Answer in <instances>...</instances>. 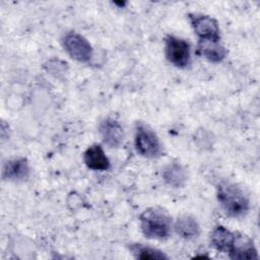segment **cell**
Returning <instances> with one entry per match:
<instances>
[{"label": "cell", "instance_id": "52a82bcc", "mask_svg": "<svg viewBox=\"0 0 260 260\" xmlns=\"http://www.w3.org/2000/svg\"><path fill=\"white\" fill-rule=\"evenodd\" d=\"M99 131L103 141L110 147H119L124 141L123 127L115 119H104L100 123Z\"/></svg>", "mask_w": 260, "mask_h": 260}, {"label": "cell", "instance_id": "5b68a950", "mask_svg": "<svg viewBox=\"0 0 260 260\" xmlns=\"http://www.w3.org/2000/svg\"><path fill=\"white\" fill-rule=\"evenodd\" d=\"M63 48L74 60L82 63L88 62L92 57V47L81 35L71 31L64 36L62 40Z\"/></svg>", "mask_w": 260, "mask_h": 260}, {"label": "cell", "instance_id": "8fae6325", "mask_svg": "<svg viewBox=\"0 0 260 260\" xmlns=\"http://www.w3.org/2000/svg\"><path fill=\"white\" fill-rule=\"evenodd\" d=\"M29 172V166L25 158H14L3 165L2 178L8 181L19 182L26 180Z\"/></svg>", "mask_w": 260, "mask_h": 260}, {"label": "cell", "instance_id": "9a60e30c", "mask_svg": "<svg viewBox=\"0 0 260 260\" xmlns=\"http://www.w3.org/2000/svg\"><path fill=\"white\" fill-rule=\"evenodd\" d=\"M129 249L133 256L137 259L142 260H154V259H168L169 257L155 248L147 247L141 244H132L129 246Z\"/></svg>", "mask_w": 260, "mask_h": 260}, {"label": "cell", "instance_id": "5bb4252c", "mask_svg": "<svg viewBox=\"0 0 260 260\" xmlns=\"http://www.w3.org/2000/svg\"><path fill=\"white\" fill-rule=\"evenodd\" d=\"M162 178L165 182L174 187H183L187 181V171L179 162H171L162 170Z\"/></svg>", "mask_w": 260, "mask_h": 260}, {"label": "cell", "instance_id": "8992f818", "mask_svg": "<svg viewBox=\"0 0 260 260\" xmlns=\"http://www.w3.org/2000/svg\"><path fill=\"white\" fill-rule=\"evenodd\" d=\"M189 20L194 32L199 40L220 41L218 22L206 14H189Z\"/></svg>", "mask_w": 260, "mask_h": 260}, {"label": "cell", "instance_id": "7c38bea8", "mask_svg": "<svg viewBox=\"0 0 260 260\" xmlns=\"http://www.w3.org/2000/svg\"><path fill=\"white\" fill-rule=\"evenodd\" d=\"M236 234L222 225L216 226L210 234L211 246L222 253H229L234 245Z\"/></svg>", "mask_w": 260, "mask_h": 260}, {"label": "cell", "instance_id": "6da1fadb", "mask_svg": "<svg viewBox=\"0 0 260 260\" xmlns=\"http://www.w3.org/2000/svg\"><path fill=\"white\" fill-rule=\"evenodd\" d=\"M216 197L223 211L231 217L244 216L250 208L248 196L235 183L220 182L217 185Z\"/></svg>", "mask_w": 260, "mask_h": 260}, {"label": "cell", "instance_id": "30bf717a", "mask_svg": "<svg viewBox=\"0 0 260 260\" xmlns=\"http://www.w3.org/2000/svg\"><path fill=\"white\" fill-rule=\"evenodd\" d=\"M197 53L212 63L221 62L228 55L225 47L215 40H199Z\"/></svg>", "mask_w": 260, "mask_h": 260}, {"label": "cell", "instance_id": "7a4b0ae2", "mask_svg": "<svg viewBox=\"0 0 260 260\" xmlns=\"http://www.w3.org/2000/svg\"><path fill=\"white\" fill-rule=\"evenodd\" d=\"M172 224V217L169 212L158 206L149 207L140 215L141 231L148 239L164 240L169 238Z\"/></svg>", "mask_w": 260, "mask_h": 260}, {"label": "cell", "instance_id": "ba28073f", "mask_svg": "<svg viewBox=\"0 0 260 260\" xmlns=\"http://www.w3.org/2000/svg\"><path fill=\"white\" fill-rule=\"evenodd\" d=\"M229 256L235 260H254L259 258L253 241L245 235H236Z\"/></svg>", "mask_w": 260, "mask_h": 260}, {"label": "cell", "instance_id": "4fadbf2b", "mask_svg": "<svg viewBox=\"0 0 260 260\" xmlns=\"http://www.w3.org/2000/svg\"><path fill=\"white\" fill-rule=\"evenodd\" d=\"M175 231L181 238L185 240H193L199 236L200 226L193 216L184 214L176 220Z\"/></svg>", "mask_w": 260, "mask_h": 260}, {"label": "cell", "instance_id": "9c48e42d", "mask_svg": "<svg viewBox=\"0 0 260 260\" xmlns=\"http://www.w3.org/2000/svg\"><path fill=\"white\" fill-rule=\"evenodd\" d=\"M83 161L92 171H107L111 167V162L100 144H92L87 147L83 153Z\"/></svg>", "mask_w": 260, "mask_h": 260}, {"label": "cell", "instance_id": "3957f363", "mask_svg": "<svg viewBox=\"0 0 260 260\" xmlns=\"http://www.w3.org/2000/svg\"><path fill=\"white\" fill-rule=\"evenodd\" d=\"M134 144L136 151L147 158L158 157L162 152V147L157 135L143 122H137L135 125Z\"/></svg>", "mask_w": 260, "mask_h": 260}, {"label": "cell", "instance_id": "277c9868", "mask_svg": "<svg viewBox=\"0 0 260 260\" xmlns=\"http://www.w3.org/2000/svg\"><path fill=\"white\" fill-rule=\"evenodd\" d=\"M165 56L174 66L185 68L191 62L190 45L184 39L169 35L165 39Z\"/></svg>", "mask_w": 260, "mask_h": 260}]
</instances>
